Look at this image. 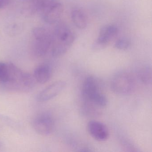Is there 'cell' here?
I'll return each mask as SVG.
<instances>
[{
	"label": "cell",
	"mask_w": 152,
	"mask_h": 152,
	"mask_svg": "<svg viewBox=\"0 0 152 152\" xmlns=\"http://www.w3.org/2000/svg\"><path fill=\"white\" fill-rule=\"evenodd\" d=\"M0 146H1V143H0Z\"/></svg>",
	"instance_id": "cell-20"
},
{
	"label": "cell",
	"mask_w": 152,
	"mask_h": 152,
	"mask_svg": "<svg viewBox=\"0 0 152 152\" xmlns=\"http://www.w3.org/2000/svg\"><path fill=\"white\" fill-rule=\"evenodd\" d=\"M88 132L93 138L99 141L106 140L109 137V130L105 124L97 121H91L88 124Z\"/></svg>",
	"instance_id": "cell-9"
},
{
	"label": "cell",
	"mask_w": 152,
	"mask_h": 152,
	"mask_svg": "<svg viewBox=\"0 0 152 152\" xmlns=\"http://www.w3.org/2000/svg\"><path fill=\"white\" fill-rule=\"evenodd\" d=\"M71 17L73 23L77 28L85 29L88 25L87 18L85 13L80 9H74L72 10Z\"/></svg>",
	"instance_id": "cell-12"
},
{
	"label": "cell",
	"mask_w": 152,
	"mask_h": 152,
	"mask_svg": "<svg viewBox=\"0 0 152 152\" xmlns=\"http://www.w3.org/2000/svg\"><path fill=\"white\" fill-rule=\"evenodd\" d=\"M34 129L37 133L43 136L49 135L55 127V121L51 114L42 113L39 114L33 122Z\"/></svg>",
	"instance_id": "cell-7"
},
{
	"label": "cell",
	"mask_w": 152,
	"mask_h": 152,
	"mask_svg": "<svg viewBox=\"0 0 152 152\" xmlns=\"http://www.w3.org/2000/svg\"><path fill=\"white\" fill-rule=\"evenodd\" d=\"M32 53L36 57H41L47 54L51 48L52 33L42 27L33 28L31 31Z\"/></svg>",
	"instance_id": "cell-4"
},
{
	"label": "cell",
	"mask_w": 152,
	"mask_h": 152,
	"mask_svg": "<svg viewBox=\"0 0 152 152\" xmlns=\"http://www.w3.org/2000/svg\"><path fill=\"white\" fill-rule=\"evenodd\" d=\"M52 75V69L48 64H43L37 66L34 69L33 76L37 82L44 84L48 82Z\"/></svg>",
	"instance_id": "cell-11"
},
{
	"label": "cell",
	"mask_w": 152,
	"mask_h": 152,
	"mask_svg": "<svg viewBox=\"0 0 152 152\" xmlns=\"http://www.w3.org/2000/svg\"><path fill=\"white\" fill-rule=\"evenodd\" d=\"M83 102L91 104L102 109L107 105L106 96L102 92L98 80L93 76H88L85 79L82 88Z\"/></svg>",
	"instance_id": "cell-3"
},
{
	"label": "cell",
	"mask_w": 152,
	"mask_h": 152,
	"mask_svg": "<svg viewBox=\"0 0 152 152\" xmlns=\"http://www.w3.org/2000/svg\"><path fill=\"white\" fill-rule=\"evenodd\" d=\"M11 0H0V9L5 7L10 3Z\"/></svg>",
	"instance_id": "cell-18"
},
{
	"label": "cell",
	"mask_w": 152,
	"mask_h": 152,
	"mask_svg": "<svg viewBox=\"0 0 152 152\" xmlns=\"http://www.w3.org/2000/svg\"><path fill=\"white\" fill-rule=\"evenodd\" d=\"M75 36L70 27L64 23H58L52 33L51 54L54 57L64 55L75 40Z\"/></svg>",
	"instance_id": "cell-1"
},
{
	"label": "cell",
	"mask_w": 152,
	"mask_h": 152,
	"mask_svg": "<svg viewBox=\"0 0 152 152\" xmlns=\"http://www.w3.org/2000/svg\"><path fill=\"white\" fill-rule=\"evenodd\" d=\"M9 74L7 81L4 84L10 90L20 92L31 91L35 87L36 81L30 74L11 63H8Z\"/></svg>",
	"instance_id": "cell-2"
},
{
	"label": "cell",
	"mask_w": 152,
	"mask_h": 152,
	"mask_svg": "<svg viewBox=\"0 0 152 152\" xmlns=\"http://www.w3.org/2000/svg\"><path fill=\"white\" fill-rule=\"evenodd\" d=\"M63 5L59 2H56L42 13L43 19L46 23L49 24L56 23L63 15Z\"/></svg>",
	"instance_id": "cell-10"
},
{
	"label": "cell",
	"mask_w": 152,
	"mask_h": 152,
	"mask_svg": "<svg viewBox=\"0 0 152 152\" xmlns=\"http://www.w3.org/2000/svg\"><path fill=\"white\" fill-rule=\"evenodd\" d=\"M131 45L129 40L125 37L118 39L115 43V47L120 50H126L128 49Z\"/></svg>",
	"instance_id": "cell-16"
},
{
	"label": "cell",
	"mask_w": 152,
	"mask_h": 152,
	"mask_svg": "<svg viewBox=\"0 0 152 152\" xmlns=\"http://www.w3.org/2000/svg\"><path fill=\"white\" fill-rule=\"evenodd\" d=\"M34 0H24L25 3H28V2H34Z\"/></svg>",
	"instance_id": "cell-19"
},
{
	"label": "cell",
	"mask_w": 152,
	"mask_h": 152,
	"mask_svg": "<svg viewBox=\"0 0 152 152\" xmlns=\"http://www.w3.org/2000/svg\"><path fill=\"white\" fill-rule=\"evenodd\" d=\"M112 91L119 95L131 94L136 87V81L133 75L127 71H121L115 75L111 83Z\"/></svg>",
	"instance_id": "cell-5"
},
{
	"label": "cell",
	"mask_w": 152,
	"mask_h": 152,
	"mask_svg": "<svg viewBox=\"0 0 152 152\" xmlns=\"http://www.w3.org/2000/svg\"><path fill=\"white\" fill-rule=\"evenodd\" d=\"M0 120L8 126L12 128L16 127L17 125V123L12 120L11 118L8 116L4 115L2 114H0Z\"/></svg>",
	"instance_id": "cell-17"
},
{
	"label": "cell",
	"mask_w": 152,
	"mask_h": 152,
	"mask_svg": "<svg viewBox=\"0 0 152 152\" xmlns=\"http://www.w3.org/2000/svg\"><path fill=\"white\" fill-rule=\"evenodd\" d=\"M56 0H34V2L37 8V11H39L43 13L48 9L54 5Z\"/></svg>",
	"instance_id": "cell-14"
},
{
	"label": "cell",
	"mask_w": 152,
	"mask_h": 152,
	"mask_svg": "<svg viewBox=\"0 0 152 152\" xmlns=\"http://www.w3.org/2000/svg\"><path fill=\"white\" fill-rule=\"evenodd\" d=\"M66 85V82L64 81H58L52 83L38 94L36 98L37 101L44 102L50 100L62 92Z\"/></svg>",
	"instance_id": "cell-8"
},
{
	"label": "cell",
	"mask_w": 152,
	"mask_h": 152,
	"mask_svg": "<svg viewBox=\"0 0 152 152\" xmlns=\"http://www.w3.org/2000/svg\"><path fill=\"white\" fill-rule=\"evenodd\" d=\"M140 81L145 85L152 83V68L149 65L145 66L139 69L137 74Z\"/></svg>",
	"instance_id": "cell-13"
},
{
	"label": "cell",
	"mask_w": 152,
	"mask_h": 152,
	"mask_svg": "<svg viewBox=\"0 0 152 152\" xmlns=\"http://www.w3.org/2000/svg\"><path fill=\"white\" fill-rule=\"evenodd\" d=\"M9 74L8 63L0 62V83L3 85L7 81Z\"/></svg>",
	"instance_id": "cell-15"
},
{
	"label": "cell",
	"mask_w": 152,
	"mask_h": 152,
	"mask_svg": "<svg viewBox=\"0 0 152 152\" xmlns=\"http://www.w3.org/2000/svg\"><path fill=\"white\" fill-rule=\"evenodd\" d=\"M118 32V27L114 25L104 26L100 29L97 39L93 42L92 49L97 51L105 48Z\"/></svg>",
	"instance_id": "cell-6"
},
{
	"label": "cell",
	"mask_w": 152,
	"mask_h": 152,
	"mask_svg": "<svg viewBox=\"0 0 152 152\" xmlns=\"http://www.w3.org/2000/svg\"><path fill=\"white\" fill-rule=\"evenodd\" d=\"M0 130H1V126H0Z\"/></svg>",
	"instance_id": "cell-21"
}]
</instances>
